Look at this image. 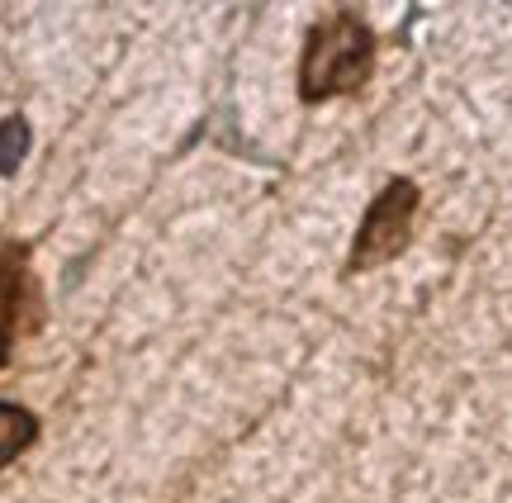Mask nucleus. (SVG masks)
Masks as SVG:
<instances>
[{"label":"nucleus","mask_w":512,"mask_h":503,"mask_svg":"<svg viewBox=\"0 0 512 503\" xmlns=\"http://www.w3.org/2000/svg\"><path fill=\"white\" fill-rule=\"evenodd\" d=\"M375 72V34L361 10H328L304 38L299 57V95L318 105L328 95L361 91Z\"/></svg>","instance_id":"obj_1"},{"label":"nucleus","mask_w":512,"mask_h":503,"mask_svg":"<svg viewBox=\"0 0 512 503\" xmlns=\"http://www.w3.org/2000/svg\"><path fill=\"white\" fill-rule=\"evenodd\" d=\"M418 205H422L418 181H408V176H389L384 181V190L370 200L366 219L356 228V243H351V257H347L351 276H361L370 266H384V261L399 257L403 247H408V238H413Z\"/></svg>","instance_id":"obj_2"},{"label":"nucleus","mask_w":512,"mask_h":503,"mask_svg":"<svg viewBox=\"0 0 512 503\" xmlns=\"http://www.w3.org/2000/svg\"><path fill=\"white\" fill-rule=\"evenodd\" d=\"M19 299H24V247H10L0 257V366L10 361V342H15L19 323Z\"/></svg>","instance_id":"obj_3"},{"label":"nucleus","mask_w":512,"mask_h":503,"mask_svg":"<svg viewBox=\"0 0 512 503\" xmlns=\"http://www.w3.org/2000/svg\"><path fill=\"white\" fill-rule=\"evenodd\" d=\"M38 437V418L24 404H10V399H0V470L15 461L19 451L29 447Z\"/></svg>","instance_id":"obj_4"},{"label":"nucleus","mask_w":512,"mask_h":503,"mask_svg":"<svg viewBox=\"0 0 512 503\" xmlns=\"http://www.w3.org/2000/svg\"><path fill=\"white\" fill-rule=\"evenodd\" d=\"M29 143H34V129L24 114H5L0 119V176H15L19 162L29 157Z\"/></svg>","instance_id":"obj_5"}]
</instances>
